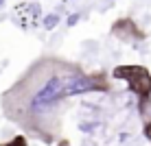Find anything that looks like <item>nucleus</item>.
Wrapping results in <instances>:
<instances>
[{"label": "nucleus", "mask_w": 151, "mask_h": 146, "mask_svg": "<svg viewBox=\"0 0 151 146\" xmlns=\"http://www.w3.org/2000/svg\"><path fill=\"white\" fill-rule=\"evenodd\" d=\"M105 74H90L81 66L59 57H42L0 98L7 120L22 131L50 144L59 135L61 107L70 96L107 92Z\"/></svg>", "instance_id": "obj_1"}, {"label": "nucleus", "mask_w": 151, "mask_h": 146, "mask_svg": "<svg viewBox=\"0 0 151 146\" xmlns=\"http://www.w3.org/2000/svg\"><path fill=\"white\" fill-rule=\"evenodd\" d=\"M114 76L123 79L129 85V90L134 94H138V98L145 96L151 90V74H149L147 68H142V66H121L114 70Z\"/></svg>", "instance_id": "obj_2"}, {"label": "nucleus", "mask_w": 151, "mask_h": 146, "mask_svg": "<svg viewBox=\"0 0 151 146\" xmlns=\"http://www.w3.org/2000/svg\"><path fill=\"white\" fill-rule=\"evenodd\" d=\"M40 15H42V11H40L37 4L24 2V4H20V7H15L13 20H15V22H18L22 28H31V26H35V24H37Z\"/></svg>", "instance_id": "obj_3"}, {"label": "nucleus", "mask_w": 151, "mask_h": 146, "mask_svg": "<svg viewBox=\"0 0 151 146\" xmlns=\"http://www.w3.org/2000/svg\"><path fill=\"white\" fill-rule=\"evenodd\" d=\"M112 35L116 39H121L125 41V44H134V41H138L140 37H142V33L138 31V26L132 22V20H118L116 24H114V28H112Z\"/></svg>", "instance_id": "obj_4"}, {"label": "nucleus", "mask_w": 151, "mask_h": 146, "mask_svg": "<svg viewBox=\"0 0 151 146\" xmlns=\"http://www.w3.org/2000/svg\"><path fill=\"white\" fill-rule=\"evenodd\" d=\"M138 109H140V116H142V122L147 127V131H151V90L145 96H140Z\"/></svg>", "instance_id": "obj_5"}, {"label": "nucleus", "mask_w": 151, "mask_h": 146, "mask_svg": "<svg viewBox=\"0 0 151 146\" xmlns=\"http://www.w3.org/2000/svg\"><path fill=\"white\" fill-rule=\"evenodd\" d=\"M0 146H29V142H27L24 135H15V137H11L9 142H4V144H0Z\"/></svg>", "instance_id": "obj_6"}, {"label": "nucleus", "mask_w": 151, "mask_h": 146, "mask_svg": "<svg viewBox=\"0 0 151 146\" xmlns=\"http://www.w3.org/2000/svg\"><path fill=\"white\" fill-rule=\"evenodd\" d=\"M57 22V15H53V18H48L46 20V28H53V24Z\"/></svg>", "instance_id": "obj_7"}]
</instances>
